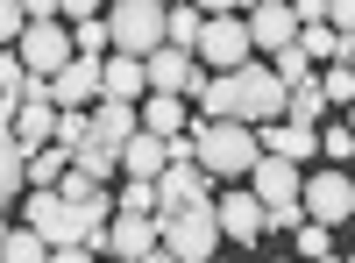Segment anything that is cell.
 <instances>
[{"instance_id":"obj_1","label":"cell","mask_w":355,"mask_h":263,"mask_svg":"<svg viewBox=\"0 0 355 263\" xmlns=\"http://www.w3.org/2000/svg\"><path fill=\"white\" fill-rule=\"evenodd\" d=\"M192 142H199V164L214 171L220 185H242L256 171V157H263V128L256 121H199Z\"/></svg>"},{"instance_id":"obj_2","label":"cell","mask_w":355,"mask_h":263,"mask_svg":"<svg viewBox=\"0 0 355 263\" xmlns=\"http://www.w3.org/2000/svg\"><path fill=\"white\" fill-rule=\"evenodd\" d=\"M21 221L36 228L50 249H64V242H93V249H100V242H107V228L85 214L78 199H64L57 185H28V214H21Z\"/></svg>"},{"instance_id":"obj_3","label":"cell","mask_w":355,"mask_h":263,"mask_svg":"<svg viewBox=\"0 0 355 263\" xmlns=\"http://www.w3.org/2000/svg\"><path fill=\"white\" fill-rule=\"evenodd\" d=\"M107 28H114V50L121 57H150V50L171 43V8L164 0H114Z\"/></svg>"},{"instance_id":"obj_4","label":"cell","mask_w":355,"mask_h":263,"mask_svg":"<svg viewBox=\"0 0 355 263\" xmlns=\"http://www.w3.org/2000/svg\"><path fill=\"white\" fill-rule=\"evenodd\" d=\"M164 221V249L178 256V263H206L220 249V214H214V199L206 207H178V214H157Z\"/></svg>"},{"instance_id":"obj_5","label":"cell","mask_w":355,"mask_h":263,"mask_svg":"<svg viewBox=\"0 0 355 263\" xmlns=\"http://www.w3.org/2000/svg\"><path fill=\"white\" fill-rule=\"evenodd\" d=\"M284 107H291V85H284L270 65H256V57H249V65L234 71V114L263 128V121H284Z\"/></svg>"},{"instance_id":"obj_6","label":"cell","mask_w":355,"mask_h":263,"mask_svg":"<svg viewBox=\"0 0 355 263\" xmlns=\"http://www.w3.org/2000/svg\"><path fill=\"white\" fill-rule=\"evenodd\" d=\"M249 57H256L249 15H206V36H199V65L206 71H242Z\"/></svg>"},{"instance_id":"obj_7","label":"cell","mask_w":355,"mask_h":263,"mask_svg":"<svg viewBox=\"0 0 355 263\" xmlns=\"http://www.w3.org/2000/svg\"><path fill=\"white\" fill-rule=\"evenodd\" d=\"M15 50H21V65L36 71V78H57V71H64L71 57H78V43H71V28H57V22H28Z\"/></svg>"},{"instance_id":"obj_8","label":"cell","mask_w":355,"mask_h":263,"mask_svg":"<svg viewBox=\"0 0 355 263\" xmlns=\"http://www.w3.org/2000/svg\"><path fill=\"white\" fill-rule=\"evenodd\" d=\"M214 214H220V235L227 242H263V235H270V207H263V199L249 192V185H227L220 199H214Z\"/></svg>"},{"instance_id":"obj_9","label":"cell","mask_w":355,"mask_h":263,"mask_svg":"<svg viewBox=\"0 0 355 263\" xmlns=\"http://www.w3.org/2000/svg\"><path fill=\"white\" fill-rule=\"evenodd\" d=\"M299 199H306V214H313V221L348 228V214H355V171H313Z\"/></svg>"},{"instance_id":"obj_10","label":"cell","mask_w":355,"mask_h":263,"mask_svg":"<svg viewBox=\"0 0 355 263\" xmlns=\"http://www.w3.org/2000/svg\"><path fill=\"white\" fill-rule=\"evenodd\" d=\"M142 65H150V93H185V100H199V93H206V78H199V50L164 43V50L142 57Z\"/></svg>"},{"instance_id":"obj_11","label":"cell","mask_w":355,"mask_h":263,"mask_svg":"<svg viewBox=\"0 0 355 263\" xmlns=\"http://www.w3.org/2000/svg\"><path fill=\"white\" fill-rule=\"evenodd\" d=\"M249 192L263 199V207H291V199L306 192V164H291V157H277V150H263L256 171H249Z\"/></svg>"},{"instance_id":"obj_12","label":"cell","mask_w":355,"mask_h":263,"mask_svg":"<svg viewBox=\"0 0 355 263\" xmlns=\"http://www.w3.org/2000/svg\"><path fill=\"white\" fill-rule=\"evenodd\" d=\"M150 249H164V221H157V214H114V221H107L100 256H128V263H142Z\"/></svg>"},{"instance_id":"obj_13","label":"cell","mask_w":355,"mask_h":263,"mask_svg":"<svg viewBox=\"0 0 355 263\" xmlns=\"http://www.w3.org/2000/svg\"><path fill=\"white\" fill-rule=\"evenodd\" d=\"M100 85H107V57H85V50H78L71 65L50 78V100H57V107H93Z\"/></svg>"},{"instance_id":"obj_14","label":"cell","mask_w":355,"mask_h":263,"mask_svg":"<svg viewBox=\"0 0 355 263\" xmlns=\"http://www.w3.org/2000/svg\"><path fill=\"white\" fill-rule=\"evenodd\" d=\"M299 15H291V0H256V8H249V36H256V50L263 57H270V50H291V43H299Z\"/></svg>"},{"instance_id":"obj_15","label":"cell","mask_w":355,"mask_h":263,"mask_svg":"<svg viewBox=\"0 0 355 263\" xmlns=\"http://www.w3.org/2000/svg\"><path fill=\"white\" fill-rule=\"evenodd\" d=\"M157 192H164V214L206 207V199H214V171H206V164H171L164 178H157Z\"/></svg>"},{"instance_id":"obj_16","label":"cell","mask_w":355,"mask_h":263,"mask_svg":"<svg viewBox=\"0 0 355 263\" xmlns=\"http://www.w3.org/2000/svg\"><path fill=\"white\" fill-rule=\"evenodd\" d=\"M121 171H128V178H164V171H171V135L135 128V135L121 142Z\"/></svg>"},{"instance_id":"obj_17","label":"cell","mask_w":355,"mask_h":263,"mask_svg":"<svg viewBox=\"0 0 355 263\" xmlns=\"http://www.w3.org/2000/svg\"><path fill=\"white\" fill-rule=\"evenodd\" d=\"M57 114H64L57 100H21V114H15V142H21L28 157H36V150H50V142H57Z\"/></svg>"},{"instance_id":"obj_18","label":"cell","mask_w":355,"mask_h":263,"mask_svg":"<svg viewBox=\"0 0 355 263\" xmlns=\"http://www.w3.org/2000/svg\"><path fill=\"white\" fill-rule=\"evenodd\" d=\"M135 128H142V107H135V100H93V142L121 150Z\"/></svg>"},{"instance_id":"obj_19","label":"cell","mask_w":355,"mask_h":263,"mask_svg":"<svg viewBox=\"0 0 355 263\" xmlns=\"http://www.w3.org/2000/svg\"><path fill=\"white\" fill-rule=\"evenodd\" d=\"M100 100H150V65H142V57H121V50H114L107 57V85H100Z\"/></svg>"},{"instance_id":"obj_20","label":"cell","mask_w":355,"mask_h":263,"mask_svg":"<svg viewBox=\"0 0 355 263\" xmlns=\"http://www.w3.org/2000/svg\"><path fill=\"white\" fill-rule=\"evenodd\" d=\"M263 150H277L291 164H313L320 157V128H306V121H263Z\"/></svg>"},{"instance_id":"obj_21","label":"cell","mask_w":355,"mask_h":263,"mask_svg":"<svg viewBox=\"0 0 355 263\" xmlns=\"http://www.w3.org/2000/svg\"><path fill=\"white\" fill-rule=\"evenodd\" d=\"M21 185H28V150L15 142V128L0 121V207H8V199H15Z\"/></svg>"},{"instance_id":"obj_22","label":"cell","mask_w":355,"mask_h":263,"mask_svg":"<svg viewBox=\"0 0 355 263\" xmlns=\"http://www.w3.org/2000/svg\"><path fill=\"white\" fill-rule=\"evenodd\" d=\"M142 128L185 135V93H150V100H142Z\"/></svg>"},{"instance_id":"obj_23","label":"cell","mask_w":355,"mask_h":263,"mask_svg":"<svg viewBox=\"0 0 355 263\" xmlns=\"http://www.w3.org/2000/svg\"><path fill=\"white\" fill-rule=\"evenodd\" d=\"M334 100H327V85L320 78H306V85H291V107H284V121H306V128H320V114H327Z\"/></svg>"},{"instance_id":"obj_24","label":"cell","mask_w":355,"mask_h":263,"mask_svg":"<svg viewBox=\"0 0 355 263\" xmlns=\"http://www.w3.org/2000/svg\"><path fill=\"white\" fill-rule=\"evenodd\" d=\"M299 50H306V57H320V65H334V57L348 50V36H341L334 22H306V28H299Z\"/></svg>"},{"instance_id":"obj_25","label":"cell","mask_w":355,"mask_h":263,"mask_svg":"<svg viewBox=\"0 0 355 263\" xmlns=\"http://www.w3.org/2000/svg\"><path fill=\"white\" fill-rule=\"evenodd\" d=\"M0 263H50V242L21 221V228H8V242H0Z\"/></svg>"},{"instance_id":"obj_26","label":"cell","mask_w":355,"mask_h":263,"mask_svg":"<svg viewBox=\"0 0 355 263\" xmlns=\"http://www.w3.org/2000/svg\"><path fill=\"white\" fill-rule=\"evenodd\" d=\"M71 171H85V178H100V185H107V171H121V150H107V142L85 135L78 150H71Z\"/></svg>"},{"instance_id":"obj_27","label":"cell","mask_w":355,"mask_h":263,"mask_svg":"<svg viewBox=\"0 0 355 263\" xmlns=\"http://www.w3.org/2000/svg\"><path fill=\"white\" fill-rule=\"evenodd\" d=\"M64 171H71V150H64V142H50V150L28 157V185H64Z\"/></svg>"},{"instance_id":"obj_28","label":"cell","mask_w":355,"mask_h":263,"mask_svg":"<svg viewBox=\"0 0 355 263\" xmlns=\"http://www.w3.org/2000/svg\"><path fill=\"white\" fill-rule=\"evenodd\" d=\"M199 36H206V15L192 8V0H178V8H171V43L178 50H199Z\"/></svg>"},{"instance_id":"obj_29","label":"cell","mask_w":355,"mask_h":263,"mask_svg":"<svg viewBox=\"0 0 355 263\" xmlns=\"http://www.w3.org/2000/svg\"><path fill=\"white\" fill-rule=\"evenodd\" d=\"M114 199H121V214H164V192H157V178H128Z\"/></svg>"},{"instance_id":"obj_30","label":"cell","mask_w":355,"mask_h":263,"mask_svg":"<svg viewBox=\"0 0 355 263\" xmlns=\"http://www.w3.org/2000/svg\"><path fill=\"white\" fill-rule=\"evenodd\" d=\"M291 242H299V256H306V263H320V256H327V249H334V228L306 214V228H291Z\"/></svg>"},{"instance_id":"obj_31","label":"cell","mask_w":355,"mask_h":263,"mask_svg":"<svg viewBox=\"0 0 355 263\" xmlns=\"http://www.w3.org/2000/svg\"><path fill=\"white\" fill-rule=\"evenodd\" d=\"M320 85H327L334 107H355V65H348V57H334V65L320 71Z\"/></svg>"},{"instance_id":"obj_32","label":"cell","mask_w":355,"mask_h":263,"mask_svg":"<svg viewBox=\"0 0 355 263\" xmlns=\"http://www.w3.org/2000/svg\"><path fill=\"white\" fill-rule=\"evenodd\" d=\"M270 71H277L284 85H306V78H313V57H306L299 43H291V50H270Z\"/></svg>"},{"instance_id":"obj_33","label":"cell","mask_w":355,"mask_h":263,"mask_svg":"<svg viewBox=\"0 0 355 263\" xmlns=\"http://www.w3.org/2000/svg\"><path fill=\"white\" fill-rule=\"evenodd\" d=\"M71 43H78L85 57H100V50H114V28H107V15H93V22H71Z\"/></svg>"},{"instance_id":"obj_34","label":"cell","mask_w":355,"mask_h":263,"mask_svg":"<svg viewBox=\"0 0 355 263\" xmlns=\"http://www.w3.org/2000/svg\"><path fill=\"white\" fill-rule=\"evenodd\" d=\"M320 157H327V164H348V157H355V128H348V121H327V128H320Z\"/></svg>"},{"instance_id":"obj_35","label":"cell","mask_w":355,"mask_h":263,"mask_svg":"<svg viewBox=\"0 0 355 263\" xmlns=\"http://www.w3.org/2000/svg\"><path fill=\"white\" fill-rule=\"evenodd\" d=\"M21 28H28L21 0H0V50H8V43H21Z\"/></svg>"},{"instance_id":"obj_36","label":"cell","mask_w":355,"mask_h":263,"mask_svg":"<svg viewBox=\"0 0 355 263\" xmlns=\"http://www.w3.org/2000/svg\"><path fill=\"white\" fill-rule=\"evenodd\" d=\"M50 263H100L93 242H64V249H50Z\"/></svg>"},{"instance_id":"obj_37","label":"cell","mask_w":355,"mask_h":263,"mask_svg":"<svg viewBox=\"0 0 355 263\" xmlns=\"http://www.w3.org/2000/svg\"><path fill=\"white\" fill-rule=\"evenodd\" d=\"M327 22L341 28V36H355V0H334V8H327Z\"/></svg>"},{"instance_id":"obj_38","label":"cell","mask_w":355,"mask_h":263,"mask_svg":"<svg viewBox=\"0 0 355 263\" xmlns=\"http://www.w3.org/2000/svg\"><path fill=\"white\" fill-rule=\"evenodd\" d=\"M327 8H334V0H291V15H299V22H327Z\"/></svg>"},{"instance_id":"obj_39","label":"cell","mask_w":355,"mask_h":263,"mask_svg":"<svg viewBox=\"0 0 355 263\" xmlns=\"http://www.w3.org/2000/svg\"><path fill=\"white\" fill-rule=\"evenodd\" d=\"M64 15L71 22H93V15H107V0H64Z\"/></svg>"},{"instance_id":"obj_40","label":"cell","mask_w":355,"mask_h":263,"mask_svg":"<svg viewBox=\"0 0 355 263\" xmlns=\"http://www.w3.org/2000/svg\"><path fill=\"white\" fill-rule=\"evenodd\" d=\"M64 15V0H28V22H57Z\"/></svg>"},{"instance_id":"obj_41","label":"cell","mask_w":355,"mask_h":263,"mask_svg":"<svg viewBox=\"0 0 355 263\" xmlns=\"http://www.w3.org/2000/svg\"><path fill=\"white\" fill-rule=\"evenodd\" d=\"M199 15H242V0H192Z\"/></svg>"},{"instance_id":"obj_42","label":"cell","mask_w":355,"mask_h":263,"mask_svg":"<svg viewBox=\"0 0 355 263\" xmlns=\"http://www.w3.org/2000/svg\"><path fill=\"white\" fill-rule=\"evenodd\" d=\"M142 263H178V256H171V249H150V256H142Z\"/></svg>"},{"instance_id":"obj_43","label":"cell","mask_w":355,"mask_h":263,"mask_svg":"<svg viewBox=\"0 0 355 263\" xmlns=\"http://www.w3.org/2000/svg\"><path fill=\"white\" fill-rule=\"evenodd\" d=\"M341 57H348V65H355V36H348V50H341Z\"/></svg>"},{"instance_id":"obj_44","label":"cell","mask_w":355,"mask_h":263,"mask_svg":"<svg viewBox=\"0 0 355 263\" xmlns=\"http://www.w3.org/2000/svg\"><path fill=\"white\" fill-rule=\"evenodd\" d=\"M100 263H128V256H100Z\"/></svg>"},{"instance_id":"obj_45","label":"cell","mask_w":355,"mask_h":263,"mask_svg":"<svg viewBox=\"0 0 355 263\" xmlns=\"http://www.w3.org/2000/svg\"><path fill=\"white\" fill-rule=\"evenodd\" d=\"M0 242H8V221H0Z\"/></svg>"},{"instance_id":"obj_46","label":"cell","mask_w":355,"mask_h":263,"mask_svg":"<svg viewBox=\"0 0 355 263\" xmlns=\"http://www.w3.org/2000/svg\"><path fill=\"white\" fill-rule=\"evenodd\" d=\"M249 8H256V0H242V15H249Z\"/></svg>"},{"instance_id":"obj_47","label":"cell","mask_w":355,"mask_h":263,"mask_svg":"<svg viewBox=\"0 0 355 263\" xmlns=\"http://www.w3.org/2000/svg\"><path fill=\"white\" fill-rule=\"evenodd\" d=\"M348 235H355V214H348Z\"/></svg>"},{"instance_id":"obj_48","label":"cell","mask_w":355,"mask_h":263,"mask_svg":"<svg viewBox=\"0 0 355 263\" xmlns=\"http://www.w3.org/2000/svg\"><path fill=\"white\" fill-rule=\"evenodd\" d=\"M320 263H341V256H320Z\"/></svg>"},{"instance_id":"obj_49","label":"cell","mask_w":355,"mask_h":263,"mask_svg":"<svg viewBox=\"0 0 355 263\" xmlns=\"http://www.w3.org/2000/svg\"><path fill=\"white\" fill-rule=\"evenodd\" d=\"M348 128H355V107H348Z\"/></svg>"},{"instance_id":"obj_50","label":"cell","mask_w":355,"mask_h":263,"mask_svg":"<svg viewBox=\"0 0 355 263\" xmlns=\"http://www.w3.org/2000/svg\"><path fill=\"white\" fill-rule=\"evenodd\" d=\"M164 8H178V0H164Z\"/></svg>"},{"instance_id":"obj_51","label":"cell","mask_w":355,"mask_h":263,"mask_svg":"<svg viewBox=\"0 0 355 263\" xmlns=\"http://www.w3.org/2000/svg\"><path fill=\"white\" fill-rule=\"evenodd\" d=\"M206 263H220V256H206Z\"/></svg>"},{"instance_id":"obj_52","label":"cell","mask_w":355,"mask_h":263,"mask_svg":"<svg viewBox=\"0 0 355 263\" xmlns=\"http://www.w3.org/2000/svg\"><path fill=\"white\" fill-rule=\"evenodd\" d=\"M107 8H114V0H107Z\"/></svg>"},{"instance_id":"obj_53","label":"cell","mask_w":355,"mask_h":263,"mask_svg":"<svg viewBox=\"0 0 355 263\" xmlns=\"http://www.w3.org/2000/svg\"><path fill=\"white\" fill-rule=\"evenodd\" d=\"M348 263H355V256H348Z\"/></svg>"}]
</instances>
